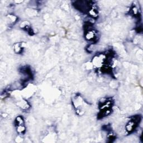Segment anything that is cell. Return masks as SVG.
I'll list each match as a JSON object with an SVG mask.
<instances>
[{"instance_id":"5","label":"cell","mask_w":143,"mask_h":143,"mask_svg":"<svg viewBox=\"0 0 143 143\" xmlns=\"http://www.w3.org/2000/svg\"><path fill=\"white\" fill-rule=\"evenodd\" d=\"M16 130L18 133L22 134L24 133L25 131H26V127H25L24 125H20V126H16Z\"/></svg>"},{"instance_id":"4","label":"cell","mask_w":143,"mask_h":143,"mask_svg":"<svg viewBox=\"0 0 143 143\" xmlns=\"http://www.w3.org/2000/svg\"><path fill=\"white\" fill-rule=\"evenodd\" d=\"M15 125H16V126H20V125H24V120L21 116H17L16 119H15Z\"/></svg>"},{"instance_id":"3","label":"cell","mask_w":143,"mask_h":143,"mask_svg":"<svg viewBox=\"0 0 143 143\" xmlns=\"http://www.w3.org/2000/svg\"><path fill=\"white\" fill-rule=\"evenodd\" d=\"M22 45L21 43H16L14 46V50L15 52L17 54H20L22 52Z\"/></svg>"},{"instance_id":"6","label":"cell","mask_w":143,"mask_h":143,"mask_svg":"<svg viewBox=\"0 0 143 143\" xmlns=\"http://www.w3.org/2000/svg\"><path fill=\"white\" fill-rule=\"evenodd\" d=\"M8 19L9 21H10V23H14L16 21L17 17L15 16L14 15H9L8 16Z\"/></svg>"},{"instance_id":"2","label":"cell","mask_w":143,"mask_h":143,"mask_svg":"<svg viewBox=\"0 0 143 143\" xmlns=\"http://www.w3.org/2000/svg\"><path fill=\"white\" fill-rule=\"evenodd\" d=\"M17 106L23 110H27L30 108V104L26 100H21L17 102Z\"/></svg>"},{"instance_id":"1","label":"cell","mask_w":143,"mask_h":143,"mask_svg":"<svg viewBox=\"0 0 143 143\" xmlns=\"http://www.w3.org/2000/svg\"><path fill=\"white\" fill-rule=\"evenodd\" d=\"M86 39L90 42H94L97 39V32L94 30H90L86 32Z\"/></svg>"}]
</instances>
